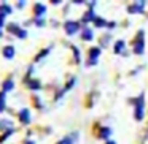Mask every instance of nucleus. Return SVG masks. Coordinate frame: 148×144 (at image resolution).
<instances>
[{
  "mask_svg": "<svg viewBox=\"0 0 148 144\" xmlns=\"http://www.w3.org/2000/svg\"><path fill=\"white\" fill-rule=\"evenodd\" d=\"M132 103L135 105V120H142L143 119V93L138 98H135Z\"/></svg>",
  "mask_w": 148,
  "mask_h": 144,
  "instance_id": "1",
  "label": "nucleus"
},
{
  "mask_svg": "<svg viewBox=\"0 0 148 144\" xmlns=\"http://www.w3.org/2000/svg\"><path fill=\"white\" fill-rule=\"evenodd\" d=\"M143 32H138V35H137V40H135V43H134V52L135 54H143V49H145V41H143Z\"/></svg>",
  "mask_w": 148,
  "mask_h": 144,
  "instance_id": "2",
  "label": "nucleus"
},
{
  "mask_svg": "<svg viewBox=\"0 0 148 144\" xmlns=\"http://www.w3.org/2000/svg\"><path fill=\"white\" fill-rule=\"evenodd\" d=\"M64 29H65V32H67L69 35H73V33L78 32V29H80V24L75 22V21H69V22H65Z\"/></svg>",
  "mask_w": 148,
  "mask_h": 144,
  "instance_id": "3",
  "label": "nucleus"
},
{
  "mask_svg": "<svg viewBox=\"0 0 148 144\" xmlns=\"http://www.w3.org/2000/svg\"><path fill=\"white\" fill-rule=\"evenodd\" d=\"M143 7H145V2H137V3L129 7V13H134V14L143 13Z\"/></svg>",
  "mask_w": 148,
  "mask_h": 144,
  "instance_id": "4",
  "label": "nucleus"
},
{
  "mask_svg": "<svg viewBox=\"0 0 148 144\" xmlns=\"http://www.w3.org/2000/svg\"><path fill=\"white\" fill-rule=\"evenodd\" d=\"M99 54H100V49L99 48H92L89 51V65H96L97 64V57H99Z\"/></svg>",
  "mask_w": 148,
  "mask_h": 144,
  "instance_id": "5",
  "label": "nucleus"
},
{
  "mask_svg": "<svg viewBox=\"0 0 148 144\" xmlns=\"http://www.w3.org/2000/svg\"><path fill=\"white\" fill-rule=\"evenodd\" d=\"M19 120L23 122L24 125H27L30 122V114H29V109H23L19 111Z\"/></svg>",
  "mask_w": 148,
  "mask_h": 144,
  "instance_id": "6",
  "label": "nucleus"
},
{
  "mask_svg": "<svg viewBox=\"0 0 148 144\" xmlns=\"http://www.w3.org/2000/svg\"><path fill=\"white\" fill-rule=\"evenodd\" d=\"M2 54H3L5 59H13L14 57V48L13 46H5L3 51H2Z\"/></svg>",
  "mask_w": 148,
  "mask_h": 144,
  "instance_id": "7",
  "label": "nucleus"
},
{
  "mask_svg": "<svg viewBox=\"0 0 148 144\" xmlns=\"http://www.w3.org/2000/svg\"><path fill=\"white\" fill-rule=\"evenodd\" d=\"M45 11H46V8H45V5H42V3H37L35 7H34V13H35L37 18L43 16V14H45Z\"/></svg>",
  "mask_w": 148,
  "mask_h": 144,
  "instance_id": "8",
  "label": "nucleus"
},
{
  "mask_svg": "<svg viewBox=\"0 0 148 144\" xmlns=\"http://www.w3.org/2000/svg\"><path fill=\"white\" fill-rule=\"evenodd\" d=\"M13 86H14V82H13V79H11V78L5 79L3 84H2V87H3V92H8V90H11V89H13Z\"/></svg>",
  "mask_w": 148,
  "mask_h": 144,
  "instance_id": "9",
  "label": "nucleus"
},
{
  "mask_svg": "<svg viewBox=\"0 0 148 144\" xmlns=\"http://www.w3.org/2000/svg\"><path fill=\"white\" fill-rule=\"evenodd\" d=\"M10 13H11V7L8 3L0 5V14H2V16H7V14H10Z\"/></svg>",
  "mask_w": 148,
  "mask_h": 144,
  "instance_id": "10",
  "label": "nucleus"
},
{
  "mask_svg": "<svg viewBox=\"0 0 148 144\" xmlns=\"http://www.w3.org/2000/svg\"><path fill=\"white\" fill-rule=\"evenodd\" d=\"M11 122L10 120H7V119H2V120H0V130H11Z\"/></svg>",
  "mask_w": 148,
  "mask_h": 144,
  "instance_id": "11",
  "label": "nucleus"
},
{
  "mask_svg": "<svg viewBox=\"0 0 148 144\" xmlns=\"http://www.w3.org/2000/svg\"><path fill=\"white\" fill-rule=\"evenodd\" d=\"M7 30L10 33H16V35H18V32H19L21 29H19V26H18L16 22H13V24H8V26H7Z\"/></svg>",
  "mask_w": 148,
  "mask_h": 144,
  "instance_id": "12",
  "label": "nucleus"
},
{
  "mask_svg": "<svg viewBox=\"0 0 148 144\" xmlns=\"http://www.w3.org/2000/svg\"><path fill=\"white\" fill-rule=\"evenodd\" d=\"M27 84H29V89H32V90H38L40 87V81H37V79H32V81H27Z\"/></svg>",
  "mask_w": 148,
  "mask_h": 144,
  "instance_id": "13",
  "label": "nucleus"
},
{
  "mask_svg": "<svg viewBox=\"0 0 148 144\" xmlns=\"http://www.w3.org/2000/svg\"><path fill=\"white\" fill-rule=\"evenodd\" d=\"M94 19H96V16H94V11H92V10H89V11H88V13L83 16V22H89V21H94Z\"/></svg>",
  "mask_w": 148,
  "mask_h": 144,
  "instance_id": "14",
  "label": "nucleus"
},
{
  "mask_svg": "<svg viewBox=\"0 0 148 144\" xmlns=\"http://www.w3.org/2000/svg\"><path fill=\"white\" fill-rule=\"evenodd\" d=\"M83 40H84V41L92 40V30H91V29H84L83 30Z\"/></svg>",
  "mask_w": 148,
  "mask_h": 144,
  "instance_id": "15",
  "label": "nucleus"
},
{
  "mask_svg": "<svg viewBox=\"0 0 148 144\" xmlns=\"http://www.w3.org/2000/svg\"><path fill=\"white\" fill-rule=\"evenodd\" d=\"M123 49H124V41L119 40V41L115 45V52H116V54H119V52H123Z\"/></svg>",
  "mask_w": 148,
  "mask_h": 144,
  "instance_id": "16",
  "label": "nucleus"
},
{
  "mask_svg": "<svg viewBox=\"0 0 148 144\" xmlns=\"http://www.w3.org/2000/svg\"><path fill=\"white\" fill-rule=\"evenodd\" d=\"M5 109V92H0V112Z\"/></svg>",
  "mask_w": 148,
  "mask_h": 144,
  "instance_id": "17",
  "label": "nucleus"
},
{
  "mask_svg": "<svg viewBox=\"0 0 148 144\" xmlns=\"http://www.w3.org/2000/svg\"><path fill=\"white\" fill-rule=\"evenodd\" d=\"M108 135H110V128H102L100 138H102V139H107V138H108Z\"/></svg>",
  "mask_w": 148,
  "mask_h": 144,
  "instance_id": "18",
  "label": "nucleus"
},
{
  "mask_svg": "<svg viewBox=\"0 0 148 144\" xmlns=\"http://www.w3.org/2000/svg\"><path fill=\"white\" fill-rule=\"evenodd\" d=\"M94 22H96V26L97 27H103V26H107V22L103 19H100V18H96V19H94Z\"/></svg>",
  "mask_w": 148,
  "mask_h": 144,
  "instance_id": "19",
  "label": "nucleus"
},
{
  "mask_svg": "<svg viewBox=\"0 0 148 144\" xmlns=\"http://www.w3.org/2000/svg\"><path fill=\"white\" fill-rule=\"evenodd\" d=\"M48 52H49V48H48V49H45V51H42V52H40V54H38V55H37V57H35V62H38V60H40V59H42V57H45V55L48 54Z\"/></svg>",
  "mask_w": 148,
  "mask_h": 144,
  "instance_id": "20",
  "label": "nucleus"
},
{
  "mask_svg": "<svg viewBox=\"0 0 148 144\" xmlns=\"http://www.w3.org/2000/svg\"><path fill=\"white\" fill-rule=\"evenodd\" d=\"M58 144H73V139H72V138H64V139H61Z\"/></svg>",
  "mask_w": 148,
  "mask_h": 144,
  "instance_id": "21",
  "label": "nucleus"
},
{
  "mask_svg": "<svg viewBox=\"0 0 148 144\" xmlns=\"http://www.w3.org/2000/svg\"><path fill=\"white\" fill-rule=\"evenodd\" d=\"M72 49H73V54H75V60H77V64H80V52H78V49L75 48V46H72Z\"/></svg>",
  "mask_w": 148,
  "mask_h": 144,
  "instance_id": "22",
  "label": "nucleus"
},
{
  "mask_svg": "<svg viewBox=\"0 0 148 144\" xmlns=\"http://www.w3.org/2000/svg\"><path fill=\"white\" fill-rule=\"evenodd\" d=\"M26 35H27L26 30H19V32H18V38H26Z\"/></svg>",
  "mask_w": 148,
  "mask_h": 144,
  "instance_id": "23",
  "label": "nucleus"
},
{
  "mask_svg": "<svg viewBox=\"0 0 148 144\" xmlns=\"http://www.w3.org/2000/svg\"><path fill=\"white\" fill-rule=\"evenodd\" d=\"M3 22H5V16H2V14H0V27L3 26Z\"/></svg>",
  "mask_w": 148,
  "mask_h": 144,
  "instance_id": "24",
  "label": "nucleus"
},
{
  "mask_svg": "<svg viewBox=\"0 0 148 144\" xmlns=\"http://www.w3.org/2000/svg\"><path fill=\"white\" fill-rule=\"evenodd\" d=\"M24 5H26L24 2H18V3H16V7H18V8H24Z\"/></svg>",
  "mask_w": 148,
  "mask_h": 144,
  "instance_id": "25",
  "label": "nucleus"
},
{
  "mask_svg": "<svg viewBox=\"0 0 148 144\" xmlns=\"http://www.w3.org/2000/svg\"><path fill=\"white\" fill-rule=\"evenodd\" d=\"M37 26L42 27V26H45V24H43V21H42V19H37Z\"/></svg>",
  "mask_w": 148,
  "mask_h": 144,
  "instance_id": "26",
  "label": "nucleus"
},
{
  "mask_svg": "<svg viewBox=\"0 0 148 144\" xmlns=\"http://www.w3.org/2000/svg\"><path fill=\"white\" fill-rule=\"evenodd\" d=\"M24 144H35V143H34V141H26Z\"/></svg>",
  "mask_w": 148,
  "mask_h": 144,
  "instance_id": "27",
  "label": "nucleus"
},
{
  "mask_svg": "<svg viewBox=\"0 0 148 144\" xmlns=\"http://www.w3.org/2000/svg\"><path fill=\"white\" fill-rule=\"evenodd\" d=\"M107 144H115V143H113V141H108V143H107Z\"/></svg>",
  "mask_w": 148,
  "mask_h": 144,
  "instance_id": "28",
  "label": "nucleus"
},
{
  "mask_svg": "<svg viewBox=\"0 0 148 144\" xmlns=\"http://www.w3.org/2000/svg\"><path fill=\"white\" fill-rule=\"evenodd\" d=\"M0 37H2V32H0Z\"/></svg>",
  "mask_w": 148,
  "mask_h": 144,
  "instance_id": "29",
  "label": "nucleus"
}]
</instances>
